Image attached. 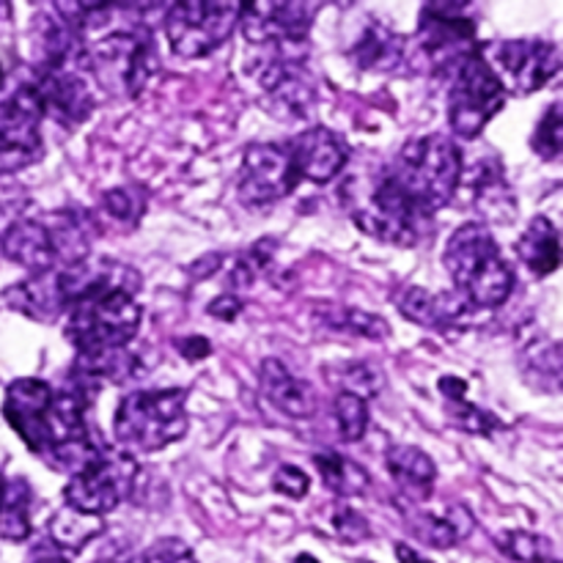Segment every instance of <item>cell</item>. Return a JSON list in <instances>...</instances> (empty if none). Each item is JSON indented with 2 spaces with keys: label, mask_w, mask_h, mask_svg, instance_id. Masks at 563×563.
I'll return each instance as SVG.
<instances>
[{
  "label": "cell",
  "mask_w": 563,
  "mask_h": 563,
  "mask_svg": "<svg viewBox=\"0 0 563 563\" xmlns=\"http://www.w3.org/2000/svg\"><path fill=\"white\" fill-rule=\"evenodd\" d=\"M462 159L460 146L445 135H421L407 141L394 157V163L385 168V176L432 218L438 209L449 207L454 201L462 181Z\"/></svg>",
  "instance_id": "1"
},
{
  "label": "cell",
  "mask_w": 563,
  "mask_h": 563,
  "mask_svg": "<svg viewBox=\"0 0 563 563\" xmlns=\"http://www.w3.org/2000/svg\"><path fill=\"white\" fill-rule=\"evenodd\" d=\"M443 264L460 297L471 308H500L515 289V273L493 231L482 223H465L451 234Z\"/></svg>",
  "instance_id": "2"
},
{
  "label": "cell",
  "mask_w": 563,
  "mask_h": 563,
  "mask_svg": "<svg viewBox=\"0 0 563 563\" xmlns=\"http://www.w3.org/2000/svg\"><path fill=\"white\" fill-rule=\"evenodd\" d=\"M82 69L91 71L97 86L115 99H135L157 75L159 58L152 33L126 27L97 38L82 49Z\"/></svg>",
  "instance_id": "3"
},
{
  "label": "cell",
  "mask_w": 563,
  "mask_h": 563,
  "mask_svg": "<svg viewBox=\"0 0 563 563\" xmlns=\"http://www.w3.org/2000/svg\"><path fill=\"white\" fill-rule=\"evenodd\" d=\"M187 423V390H135L121 399L113 432L126 454H154L185 438Z\"/></svg>",
  "instance_id": "4"
},
{
  "label": "cell",
  "mask_w": 563,
  "mask_h": 563,
  "mask_svg": "<svg viewBox=\"0 0 563 563\" xmlns=\"http://www.w3.org/2000/svg\"><path fill=\"white\" fill-rule=\"evenodd\" d=\"M141 328V306L121 286H104L80 297L66 311V339L80 352L126 350Z\"/></svg>",
  "instance_id": "5"
},
{
  "label": "cell",
  "mask_w": 563,
  "mask_h": 563,
  "mask_svg": "<svg viewBox=\"0 0 563 563\" xmlns=\"http://www.w3.org/2000/svg\"><path fill=\"white\" fill-rule=\"evenodd\" d=\"M350 214L361 231L396 247L418 245L429 214H423L394 181L379 174L366 192L350 190Z\"/></svg>",
  "instance_id": "6"
},
{
  "label": "cell",
  "mask_w": 563,
  "mask_h": 563,
  "mask_svg": "<svg viewBox=\"0 0 563 563\" xmlns=\"http://www.w3.org/2000/svg\"><path fill=\"white\" fill-rule=\"evenodd\" d=\"M135 456L113 449V445H102L80 471L71 473L64 489L66 506L86 511V515L104 517L124 504L126 495L135 487Z\"/></svg>",
  "instance_id": "7"
},
{
  "label": "cell",
  "mask_w": 563,
  "mask_h": 563,
  "mask_svg": "<svg viewBox=\"0 0 563 563\" xmlns=\"http://www.w3.org/2000/svg\"><path fill=\"white\" fill-rule=\"evenodd\" d=\"M504 102V86L489 69L484 55L473 53L471 58L456 66L449 93V124L454 135L467 137V141L478 137L484 126L493 121V115H498Z\"/></svg>",
  "instance_id": "8"
},
{
  "label": "cell",
  "mask_w": 563,
  "mask_h": 563,
  "mask_svg": "<svg viewBox=\"0 0 563 563\" xmlns=\"http://www.w3.org/2000/svg\"><path fill=\"white\" fill-rule=\"evenodd\" d=\"M240 25V3L212 0H181L165 11V36L181 58H203L229 42Z\"/></svg>",
  "instance_id": "9"
},
{
  "label": "cell",
  "mask_w": 563,
  "mask_h": 563,
  "mask_svg": "<svg viewBox=\"0 0 563 563\" xmlns=\"http://www.w3.org/2000/svg\"><path fill=\"white\" fill-rule=\"evenodd\" d=\"M487 64L504 91L528 97V93L542 91L559 75L561 53L553 42H544V38H506L495 44Z\"/></svg>",
  "instance_id": "10"
},
{
  "label": "cell",
  "mask_w": 563,
  "mask_h": 563,
  "mask_svg": "<svg viewBox=\"0 0 563 563\" xmlns=\"http://www.w3.org/2000/svg\"><path fill=\"white\" fill-rule=\"evenodd\" d=\"M267 58L258 64V82L269 108L280 119H308L317 104V82L297 47H264Z\"/></svg>",
  "instance_id": "11"
},
{
  "label": "cell",
  "mask_w": 563,
  "mask_h": 563,
  "mask_svg": "<svg viewBox=\"0 0 563 563\" xmlns=\"http://www.w3.org/2000/svg\"><path fill=\"white\" fill-rule=\"evenodd\" d=\"M42 119L31 86L0 102V174H14L42 157Z\"/></svg>",
  "instance_id": "12"
},
{
  "label": "cell",
  "mask_w": 563,
  "mask_h": 563,
  "mask_svg": "<svg viewBox=\"0 0 563 563\" xmlns=\"http://www.w3.org/2000/svg\"><path fill=\"white\" fill-rule=\"evenodd\" d=\"M300 176L286 143H253L245 148L240 170V198L247 207L284 201L297 190Z\"/></svg>",
  "instance_id": "13"
},
{
  "label": "cell",
  "mask_w": 563,
  "mask_h": 563,
  "mask_svg": "<svg viewBox=\"0 0 563 563\" xmlns=\"http://www.w3.org/2000/svg\"><path fill=\"white\" fill-rule=\"evenodd\" d=\"M471 3H427L418 22L421 47L434 69H451L473 55L476 22L467 16Z\"/></svg>",
  "instance_id": "14"
},
{
  "label": "cell",
  "mask_w": 563,
  "mask_h": 563,
  "mask_svg": "<svg viewBox=\"0 0 563 563\" xmlns=\"http://www.w3.org/2000/svg\"><path fill=\"white\" fill-rule=\"evenodd\" d=\"M319 3H240V27L258 47H300Z\"/></svg>",
  "instance_id": "15"
},
{
  "label": "cell",
  "mask_w": 563,
  "mask_h": 563,
  "mask_svg": "<svg viewBox=\"0 0 563 563\" xmlns=\"http://www.w3.org/2000/svg\"><path fill=\"white\" fill-rule=\"evenodd\" d=\"M82 64L53 66V69H38L33 91L44 115H53L64 126H80L93 113V93L82 75Z\"/></svg>",
  "instance_id": "16"
},
{
  "label": "cell",
  "mask_w": 563,
  "mask_h": 563,
  "mask_svg": "<svg viewBox=\"0 0 563 563\" xmlns=\"http://www.w3.org/2000/svg\"><path fill=\"white\" fill-rule=\"evenodd\" d=\"M55 388L47 385L44 379L22 377L5 388L3 399V416L9 427L20 434L22 443L27 451L42 456L44 443H47V421H49V407H53Z\"/></svg>",
  "instance_id": "17"
},
{
  "label": "cell",
  "mask_w": 563,
  "mask_h": 563,
  "mask_svg": "<svg viewBox=\"0 0 563 563\" xmlns=\"http://www.w3.org/2000/svg\"><path fill=\"white\" fill-rule=\"evenodd\" d=\"M286 146H289L297 176L308 181H317V185L333 181L344 170L346 159H350L346 143L333 130H328V126H311V130L297 135Z\"/></svg>",
  "instance_id": "18"
},
{
  "label": "cell",
  "mask_w": 563,
  "mask_h": 563,
  "mask_svg": "<svg viewBox=\"0 0 563 563\" xmlns=\"http://www.w3.org/2000/svg\"><path fill=\"white\" fill-rule=\"evenodd\" d=\"M0 247L9 262L20 264L31 275L58 269V256H55L53 236H49L44 218H22L14 220L0 236Z\"/></svg>",
  "instance_id": "19"
},
{
  "label": "cell",
  "mask_w": 563,
  "mask_h": 563,
  "mask_svg": "<svg viewBox=\"0 0 563 563\" xmlns=\"http://www.w3.org/2000/svg\"><path fill=\"white\" fill-rule=\"evenodd\" d=\"M3 302L11 311L25 313L27 319H36V322H53L60 313L69 311V302H66L58 269L31 275V278L22 280V284L9 286V289L3 291Z\"/></svg>",
  "instance_id": "20"
},
{
  "label": "cell",
  "mask_w": 563,
  "mask_h": 563,
  "mask_svg": "<svg viewBox=\"0 0 563 563\" xmlns=\"http://www.w3.org/2000/svg\"><path fill=\"white\" fill-rule=\"evenodd\" d=\"M258 385L269 405L289 418H311L317 412V394L306 379L295 377L278 357H264L258 366Z\"/></svg>",
  "instance_id": "21"
},
{
  "label": "cell",
  "mask_w": 563,
  "mask_h": 563,
  "mask_svg": "<svg viewBox=\"0 0 563 563\" xmlns=\"http://www.w3.org/2000/svg\"><path fill=\"white\" fill-rule=\"evenodd\" d=\"M385 467H388L390 478H394L396 489L407 500V506L432 498L438 467L427 451H421L418 445H390L388 454H385Z\"/></svg>",
  "instance_id": "22"
},
{
  "label": "cell",
  "mask_w": 563,
  "mask_h": 563,
  "mask_svg": "<svg viewBox=\"0 0 563 563\" xmlns=\"http://www.w3.org/2000/svg\"><path fill=\"white\" fill-rule=\"evenodd\" d=\"M396 308L410 322L434 330L456 328L473 311L460 295H432V291L421 289V286H407V289H401L396 295Z\"/></svg>",
  "instance_id": "23"
},
{
  "label": "cell",
  "mask_w": 563,
  "mask_h": 563,
  "mask_svg": "<svg viewBox=\"0 0 563 563\" xmlns=\"http://www.w3.org/2000/svg\"><path fill=\"white\" fill-rule=\"evenodd\" d=\"M350 55L363 71H394L405 58V38L385 22L372 20L363 25Z\"/></svg>",
  "instance_id": "24"
},
{
  "label": "cell",
  "mask_w": 563,
  "mask_h": 563,
  "mask_svg": "<svg viewBox=\"0 0 563 563\" xmlns=\"http://www.w3.org/2000/svg\"><path fill=\"white\" fill-rule=\"evenodd\" d=\"M405 511H410L407 526H410L412 537L434 550L454 548L473 531L471 515L462 506H451V509L440 511V515H434V511H416L410 506H405Z\"/></svg>",
  "instance_id": "25"
},
{
  "label": "cell",
  "mask_w": 563,
  "mask_h": 563,
  "mask_svg": "<svg viewBox=\"0 0 563 563\" xmlns=\"http://www.w3.org/2000/svg\"><path fill=\"white\" fill-rule=\"evenodd\" d=\"M462 179L471 181V190L476 196L478 209L487 218L509 220L515 212V196H511L509 185H506L504 168H500V157L478 159L476 168H462Z\"/></svg>",
  "instance_id": "26"
},
{
  "label": "cell",
  "mask_w": 563,
  "mask_h": 563,
  "mask_svg": "<svg viewBox=\"0 0 563 563\" xmlns=\"http://www.w3.org/2000/svg\"><path fill=\"white\" fill-rule=\"evenodd\" d=\"M517 256L537 278L553 275L561 267V236L553 220L544 214L533 218L517 242Z\"/></svg>",
  "instance_id": "27"
},
{
  "label": "cell",
  "mask_w": 563,
  "mask_h": 563,
  "mask_svg": "<svg viewBox=\"0 0 563 563\" xmlns=\"http://www.w3.org/2000/svg\"><path fill=\"white\" fill-rule=\"evenodd\" d=\"M104 531L102 517L86 515V511H77L71 506H64L60 511H55L47 522L49 542L60 550V553H80L88 542L99 537Z\"/></svg>",
  "instance_id": "28"
},
{
  "label": "cell",
  "mask_w": 563,
  "mask_h": 563,
  "mask_svg": "<svg viewBox=\"0 0 563 563\" xmlns=\"http://www.w3.org/2000/svg\"><path fill=\"white\" fill-rule=\"evenodd\" d=\"M313 319H317V324H322L324 330H333V333H344V335H357V339L383 341L385 335H390V324L385 322L383 317L368 311H357V308L322 306V308H313Z\"/></svg>",
  "instance_id": "29"
},
{
  "label": "cell",
  "mask_w": 563,
  "mask_h": 563,
  "mask_svg": "<svg viewBox=\"0 0 563 563\" xmlns=\"http://www.w3.org/2000/svg\"><path fill=\"white\" fill-rule=\"evenodd\" d=\"M313 465H317L324 487L339 495L341 500L357 498L368 489V473L339 451H322V454L313 456Z\"/></svg>",
  "instance_id": "30"
},
{
  "label": "cell",
  "mask_w": 563,
  "mask_h": 563,
  "mask_svg": "<svg viewBox=\"0 0 563 563\" xmlns=\"http://www.w3.org/2000/svg\"><path fill=\"white\" fill-rule=\"evenodd\" d=\"M33 493L25 478L3 484L0 493V537L9 542H25L31 537Z\"/></svg>",
  "instance_id": "31"
},
{
  "label": "cell",
  "mask_w": 563,
  "mask_h": 563,
  "mask_svg": "<svg viewBox=\"0 0 563 563\" xmlns=\"http://www.w3.org/2000/svg\"><path fill=\"white\" fill-rule=\"evenodd\" d=\"M467 385L462 383L460 377H443L440 379V394L445 399V412H449L451 423L456 429H465L471 434H489L498 429V421H495L489 412H484L482 407L471 405L465 399Z\"/></svg>",
  "instance_id": "32"
},
{
  "label": "cell",
  "mask_w": 563,
  "mask_h": 563,
  "mask_svg": "<svg viewBox=\"0 0 563 563\" xmlns=\"http://www.w3.org/2000/svg\"><path fill=\"white\" fill-rule=\"evenodd\" d=\"M102 212L108 214L113 223H119L121 229H135L141 223L143 212H146V192L135 185H121L113 187L102 196L99 201Z\"/></svg>",
  "instance_id": "33"
},
{
  "label": "cell",
  "mask_w": 563,
  "mask_h": 563,
  "mask_svg": "<svg viewBox=\"0 0 563 563\" xmlns=\"http://www.w3.org/2000/svg\"><path fill=\"white\" fill-rule=\"evenodd\" d=\"M333 418L339 438L344 443H357L368 429V401L355 394H344L339 390L333 401Z\"/></svg>",
  "instance_id": "34"
},
{
  "label": "cell",
  "mask_w": 563,
  "mask_h": 563,
  "mask_svg": "<svg viewBox=\"0 0 563 563\" xmlns=\"http://www.w3.org/2000/svg\"><path fill=\"white\" fill-rule=\"evenodd\" d=\"M322 515H324V526H328L330 533H333L335 539H341V542L357 544L363 542V539L372 537L368 522L363 520L355 509H350L344 500H333L330 506H324Z\"/></svg>",
  "instance_id": "35"
},
{
  "label": "cell",
  "mask_w": 563,
  "mask_h": 563,
  "mask_svg": "<svg viewBox=\"0 0 563 563\" xmlns=\"http://www.w3.org/2000/svg\"><path fill=\"white\" fill-rule=\"evenodd\" d=\"M500 548H504V553L509 555V559H515L517 563H559L553 544L544 537H537V533H506V537L500 539Z\"/></svg>",
  "instance_id": "36"
},
{
  "label": "cell",
  "mask_w": 563,
  "mask_h": 563,
  "mask_svg": "<svg viewBox=\"0 0 563 563\" xmlns=\"http://www.w3.org/2000/svg\"><path fill=\"white\" fill-rule=\"evenodd\" d=\"M533 152L542 159H559L563 152V104L553 102L544 110L542 121L537 124V132L531 137Z\"/></svg>",
  "instance_id": "37"
},
{
  "label": "cell",
  "mask_w": 563,
  "mask_h": 563,
  "mask_svg": "<svg viewBox=\"0 0 563 563\" xmlns=\"http://www.w3.org/2000/svg\"><path fill=\"white\" fill-rule=\"evenodd\" d=\"M55 14L60 22L71 27L77 36H82V31H91L108 22L113 3H53Z\"/></svg>",
  "instance_id": "38"
},
{
  "label": "cell",
  "mask_w": 563,
  "mask_h": 563,
  "mask_svg": "<svg viewBox=\"0 0 563 563\" xmlns=\"http://www.w3.org/2000/svg\"><path fill=\"white\" fill-rule=\"evenodd\" d=\"M341 390L344 394H355L361 399H372L379 388H383V374L368 363H350L341 368Z\"/></svg>",
  "instance_id": "39"
},
{
  "label": "cell",
  "mask_w": 563,
  "mask_h": 563,
  "mask_svg": "<svg viewBox=\"0 0 563 563\" xmlns=\"http://www.w3.org/2000/svg\"><path fill=\"white\" fill-rule=\"evenodd\" d=\"M137 563H196V555L179 539H159L137 559Z\"/></svg>",
  "instance_id": "40"
},
{
  "label": "cell",
  "mask_w": 563,
  "mask_h": 563,
  "mask_svg": "<svg viewBox=\"0 0 563 563\" xmlns=\"http://www.w3.org/2000/svg\"><path fill=\"white\" fill-rule=\"evenodd\" d=\"M273 487H275V493L286 495V498L302 500L308 495V487H311V482H308V476L300 471V467L280 465L278 471H275V476H273Z\"/></svg>",
  "instance_id": "41"
},
{
  "label": "cell",
  "mask_w": 563,
  "mask_h": 563,
  "mask_svg": "<svg viewBox=\"0 0 563 563\" xmlns=\"http://www.w3.org/2000/svg\"><path fill=\"white\" fill-rule=\"evenodd\" d=\"M242 311V300L234 295V291H225V295L214 297L209 302V317L220 319V322H234Z\"/></svg>",
  "instance_id": "42"
},
{
  "label": "cell",
  "mask_w": 563,
  "mask_h": 563,
  "mask_svg": "<svg viewBox=\"0 0 563 563\" xmlns=\"http://www.w3.org/2000/svg\"><path fill=\"white\" fill-rule=\"evenodd\" d=\"M176 346H179L181 357H185V361H192V363L203 361V357H207L209 352H212V346H209V341L203 339V335H190V339H179V341H176Z\"/></svg>",
  "instance_id": "43"
},
{
  "label": "cell",
  "mask_w": 563,
  "mask_h": 563,
  "mask_svg": "<svg viewBox=\"0 0 563 563\" xmlns=\"http://www.w3.org/2000/svg\"><path fill=\"white\" fill-rule=\"evenodd\" d=\"M25 563H66V555L47 539V542H38L36 548L27 553Z\"/></svg>",
  "instance_id": "44"
},
{
  "label": "cell",
  "mask_w": 563,
  "mask_h": 563,
  "mask_svg": "<svg viewBox=\"0 0 563 563\" xmlns=\"http://www.w3.org/2000/svg\"><path fill=\"white\" fill-rule=\"evenodd\" d=\"M396 555H399L401 563H427L416 550H410L407 544H396Z\"/></svg>",
  "instance_id": "45"
},
{
  "label": "cell",
  "mask_w": 563,
  "mask_h": 563,
  "mask_svg": "<svg viewBox=\"0 0 563 563\" xmlns=\"http://www.w3.org/2000/svg\"><path fill=\"white\" fill-rule=\"evenodd\" d=\"M11 14V3H0V16H9Z\"/></svg>",
  "instance_id": "46"
},
{
  "label": "cell",
  "mask_w": 563,
  "mask_h": 563,
  "mask_svg": "<svg viewBox=\"0 0 563 563\" xmlns=\"http://www.w3.org/2000/svg\"><path fill=\"white\" fill-rule=\"evenodd\" d=\"M295 563H319V561L311 559V555H300V559H297Z\"/></svg>",
  "instance_id": "47"
},
{
  "label": "cell",
  "mask_w": 563,
  "mask_h": 563,
  "mask_svg": "<svg viewBox=\"0 0 563 563\" xmlns=\"http://www.w3.org/2000/svg\"><path fill=\"white\" fill-rule=\"evenodd\" d=\"M104 563H137V559L135 561H104Z\"/></svg>",
  "instance_id": "48"
},
{
  "label": "cell",
  "mask_w": 563,
  "mask_h": 563,
  "mask_svg": "<svg viewBox=\"0 0 563 563\" xmlns=\"http://www.w3.org/2000/svg\"><path fill=\"white\" fill-rule=\"evenodd\" d=\"M0 86H3V69H0Z\"/></svg>",
  "instance_id": "49"
},
{
  "label": "cell",
  "mask_w": 563,
  "mask_h": 563,
  "mask_svg": "<svg viewBox=\"0 0 563 563\" xmlns=\"http://www.w3.org/2000/svg\"><path fill=\"white\" fill-rule=\"evenodd\" d=\"M0 493H3V482H0Z\"/></svg>",
  "instance_id": "50"
}]
</instances>
